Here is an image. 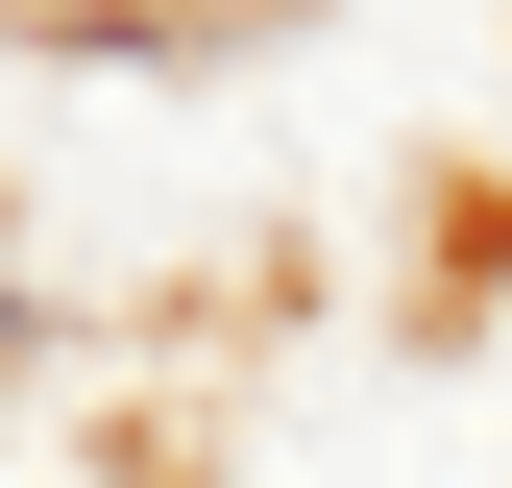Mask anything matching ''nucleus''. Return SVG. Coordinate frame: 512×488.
Instances as JSON below:
<instances>
[{
	"label": "nucleus",
	"mask_w": 512,
	"mask_h": 488,
	"mask_svg": "<svg viewBox=\"0 0 512 488\" xmlns=\"http://www.w3.org/2000/svg\"><path fill=\"white\" fill-rule=\"evenodd\" d=\"M0 342H25V269H0Z\"/></svg>",
	"instance_id": "1"
}]
</instances>
